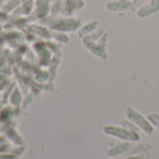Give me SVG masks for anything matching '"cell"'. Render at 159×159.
I'll list each match as a JSON object with an SVG mask.
<instances>
[{"label":"cell","mask_w":159,"mask_h":159,"mask_svg":"<svg viewBox=\"0 0 159 159\" xmlns=\"http://www.w3.org/2000/svg\"><path fill=\"white\" fill-rule=\"evenodd\" d=\"M147 119L150 120V122L153 125V127L159 131V113H150L147 115Z\"/></svg>","instance_id":"30bf717a"},{"label":"cell","mask_w":159,"mask_h":159,"mask_svg":"<svg viewBox=\"0 0 159 159\" xmlns=\"http://www.w3.org/2000/svg\"><path fill=\"white\" fill-rule=\"evenodd\" d=\"M103 132L108 135H113L118 139L125 140V141H131V143H138L140 141L141 137L139 133H134L126 129L122 126H114V125H108L103 128Z\"/></svg>","instance_id":"7a4b0ae2"},{"label":"cell","mask_w":159,"mask_h":159,"mask_svg":"<svg viewBox=\"0 0 159 159\" xmlns=\"http://www.w3.org/2000/svg\"><path fill=\"white\" fill-rule=\"evenodd\" d=\"M121 126L125 127L126 129L128 131H131V132H134V133H139L140 132V128L137 125H134L132 121H129V120H124V121H121Z\"/></svg>","instance_id":"9c48e42d"},{"label":"cell","mask_w":159,"mask_h":159,"mask_svg":"<svg viewBox=\"0 0 159 159\" xmlns=\"http://www.w3.org/2000/svg\"><path fill=\"white\" fill-rule=\"evenodd\" d=\"M159 12V0H150L148 2H146L144 6H141L139 10L135 11V14L138 18H147L151 17L153 14Z\"/></svg>","instance_id":"277c9868"},{"label":"cell","mask_w":159,"mask_h":159,"mask_svg":"<svg viewBox=\"0 0 159 159\" xmlns=\"http://www.w3.org/2000/svg\"><path fill=\"white\" fill-rule=\"evenodd\" d=\"M126 115H127V119L129 121H132L134 125L140 128V131L147 134V135H151L154 132V127L153 125L150 122V120L147 119V116L143 115L140 112H138L137 109H134L133 107L128 106L126 109Z\"/></svg>","instance_id":"6da1fadb"},{"label":"cell","mask_w":159,"mask_h":159,"mask_svg":"<svg viewBox=\"0 0 159 159\" xmlns=\"http://www.w3.org/2000/svg\"><path fill=\"white\" fill-rule=\"evenodd\" d=\"M100 26V23L99 20H93V21H90V23H88L87 25L84 26H82L80 29V32L79 34L81 37H87L88 34H90V33H93L95 30H98Z\"/></svg>","instance_id":"ba28073f"},{"label":"cell","mask_w":159,"mask_h":159,"mask_svg":"<svg viewBox=\"0 0 159 159\" xmlns=\"http://www.w3.org/2000/svg\"><path fill=\"white\" fill-rule=\"evenodd\" d=\"M150 0H132V7H133V11L135 12L137 10H139L141 6H144L146 2H148Z\"/></svg>","instance_id":"8fae6325"},{"label":"cell","mask_w":159,"mask_h":159,"mask_svg":"<svg viewBox=\"0 0 159 159\" xmlns=\"http://www.w3.org/2000/svg\"><path fill=\"white\" fill-rule=\"evenodd\" d=\"M125 159H150V156L147 154H131L129 157Z\"/></svg>","instance_id":"7c38bea8"},{"label":"cell","mask_w":159,"mask_h":159,"mask_svg":"<svg viewBox=\"0 0 159 159\" xmlns=\"http://www.w3.org/2000/svg\"><path fill=\"white\" fill-rule=\"evenodd\" d=\"M122 1H132V0H122Z\"/></svg>","instance_id":"4fadbf2b"},{"label":"cell","mask_w":159,"mask_h":159,"mask_svg":"<svg viewBox=\"0 0 159 159\" xmlns=\"http://www.w3.org/2000/svg\"><path fill=\"white\" fill-rule=\"evenodd\" d=\"M106 43H107V33H105L99 40H95V42L83 39V44L90 51H93L95 55H98L99 57H102V58H106V51H105Z\"/></svg>","instance_id":"3957f363"},{"label":"cell","mask_w":159,"mask_h":159,"mask_svg":"<svg viewBox=\"0 0 159 159\" xmlns=\"http://www.w3.org/2000/svg\"><path fill=\"white\" fill-rule=\"evenodd\" d=\"M106 10L109 12H127V11H133L132 2L131 1H122V0H112L106 4Z\"/></svg>","instance_id":"5b68a950"},{"label":"cell","mask_w":159,"mask_h":159,"mask_svg":"<svg viewBox=\"0 0 159 159\" xmlns=\"http://www.w3.org/2000/svg\"><path fill=\"white\" fill-rule=\"evenodd\" d=\"M131 148H132L131 141H125V143H121L119 145L114 146L113 148H111V150L108 151V156L116 157V156H120V154H122V153H127Z\"/></svg>","instance_id":"52a82bcc"},{"label":"cell","mask_w":159,"mask_h":159,"mask_svg":"<svg viewBox=\"0 0 159 159\" xmlns=\"http://www.w3.org/2000/svg\"><path fill=\"white\" fill-rule=\"evenodd\" d=\"M150 153H154V147L147 143L137 144L135 146H132V148L128 151V154H147L148 156Z\"/></svg>","instance_id":"8992f818"}]
</instances>
